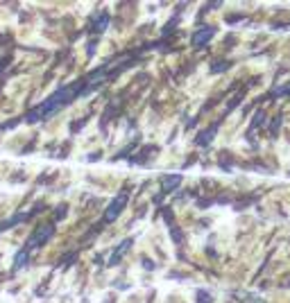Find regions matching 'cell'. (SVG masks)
I'll return each instance as SVG.
<instances>
[{
  "label": "cell",
  "mask_w": 290,
  "mask_h": 303,
  "mask_svg": "<svg viewBox=\"0 0 290 303\" xmlns=\"http://www.w3.org/2000/svg\"><path fill=\"white\" fill-rule=\"evenodd\" d=\"M86 90H91L86 81H75V84L63 86V88H59L54 95H50L45 102H41L39 107L32 109V111L25 116V120H27V122L48 120V118H52L61 107H66L68 102H72V99L80 97V95H86Z\"/></svg>",
  "instance_id": "obj_1"
},
{
  "label": "cell",
  "mask_w": 290,
  "mask_h": 303,
  "mask_svg": "<svg viewBox=\"0 0 290 303\" xmlns=\"http://www.w3.org/2000/svg\"><path fill=\"white\" fill-rule=\"evenodd\" d=\"M52 235H54V222H48V224H41L39 229H36L34 233L30 235V240H27L25 249H27V251H32V249L43 247V244L48 242V240L52 238Z\"/></svg>",
  "instance_id": "obj_2"
},
{
  "label": "cell",
  "mask_w": 290,
  "mask_h": 303,
  "mask_svg": "<svg viewBox=\"0 0 290 303\" xmlns=\"http://www.w3.org/2000/svg\"><path fill=\"white\" fill-rule=\"evenodd\" d=\"M125 206H127V192H120L118 197L111 199V204H109L107 211H104V222H107V224L116 222L118 217H120V213L125 211Z\"/></svg>",
  "instance_id": "obj_3"
},
{
  "label": "cell",
  "mask_w": 290,
  "mask_h": 303,
  "mask_svg": "<svg viewBox=\"0 0 290 303\" xmlns=\"http://www.w3.org/2000/svg\"><path fill=\"white\" fill-rule=\"evenodd\" d=\"M213 34H215V30H213V27H202V30H197L193 34V41H190V43H193V48H204V45L211 41Z\"/></svg>",
  "instance_id": "obj_4"
},
{
  "label": "cell",
  "mask_w": 290,
  "mask_h": 303,
  "mask_svg": "<svg viewBox=\"0 0 290 303\" xmlns=\"http://www.w3.org/2000/svg\"><path fill=\"white\" fill-rule=\"evenodd\" d=\"M131 244H134V240H131V238H125V240H122V242L118 244L116 249H113L111 258H109V265H116V262L120 260L122 256H125V251H129V249H131Z\"/></svg>",
  "instance_id": "obj_5"
},
{
  "label": "cell",
  "mask_w": 290,
  "mask_h": 303,
  "mask_svg": "<svg viewBox=\"0 0 290 303\" xmlns=\"http://www.w3.org/2000/svg\"><path fill=\"white\" fill-rule=\"evenodd\" d=\"M25 217H30V213H18V215H14L12 220H5V222H0V233L3 231H7V229H14V226H18Z\"/></svg>",
  "instance_id": "obj_6"
},
{
  "label": "cell",
  "mask_w": 290,
  "mask_h": 303,
  "mask_svg": "<svg viewBox=\"0 0 290 303\" xmlns=\"http://www.w3.org/2000/svg\"><path fill=\"white\" fill-rule=\"evenodd\" d=\"M27 260H30V251H27V249L23 247L21 251L16 253V258H14V269H21V267H25Z\"/></svg>",
  "instance_id": "obj_7"
},
{
  "label": "cell",
  "mask_w": 290,
  "mask_h": 303,
  "mask_svg": "<svg viewBox=\"0 0 290 303\" xmlns=\"http://www.w3.org/2000/svg\"><path fill=\"white\" fill-rule=\"evenodd\" d=\"M163 192H170V190H175L177 185L181 183V176L179 174H175V176H163Z\"/></svg>",
  "instance_id": "obj_8"
},
{
  "label": "cell",
  "mask_w": 290,
  "mask_h": 303,
  "mask_svg": "<svg viewBox=\"0 0 290 303\" xmlns=\"http://www.w3.org/2000/svg\"><path fill=\"white\" fill-rule=\"evenodd\" d=\"M211 294H206V292H204V289H199V292H197V301L199 303H211Z\"/></svg>",
  "instance_id": "obj_9"
},
{
  "label": "cell",
  "mask_w": 290,
  "mask_h": 303,
  "mask_svg": "<svg viewBox=\"0 0 290 303\" xmlns=\"http://www.w3.org/2000/svg\"><path fill=\"white\" fill-rule=\"evenodd\" d=\"M107 27V14H102V18H98V23H93V30H104Z\"/></svg>",
  "instance_id": "obj_10"
},
{
  "label": "cell",
  "mask_w": 290,
  "mask_h": 303,
  "mask_svg": "<svg viewBox=\"0 0 290 303\" xmlns=\"http://www.w3.org/2000/svg\"><path fill=\"white\" fill-rule=\"evenodd\" d=\"M227 68H229V63H227V61H222V63H213V66H211V72H213V75H215V72L227 70Z\"/></svg>",
  "instance_id": "obj_11"
},
{
  "label": "cell",
  "mask_w": 290,
  "mask_h": 303,
  "mask_svg": "<svg viewBox=\"0 0 290 303\" xmlns=\"http://www.w3.org/2000/svg\"><path fill=\"white\" fill-rule=\"evenodd\" d=\"M276 97V95H290V84L288 86H281V88H274V93H272Z\"/></svg>",
  "instance_id": "obj_12"
},
{
  "label": "cell",
  "mask_w": 290,
  "mask_h": 303,
  "mask_svg": "<svg viewBox=\"0 0 290 303\" xmlns=\"http://www.w3.org/2000/svg\"><path fill=\"white\" fill-rule=\"evenodd\" d=\"M7 63H9V57H3V59H0V72L5 70V66H7Z\"/></svg>",
  "instance_id": "obj_13"
}]
</instances>
